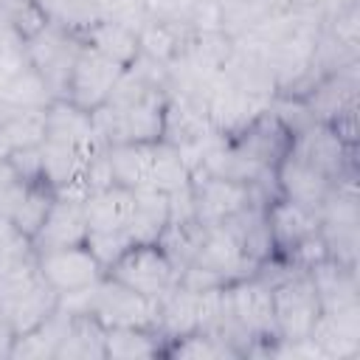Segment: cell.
<instances>
[{"mask_svg": "<svg viewBox=\"0 0 360 360\" xmlns=\"http://www.w3.org/2000/svg\"><path fill=\"white\" fill-rule=\"evenodd\" d=\"M318 315H321V301L307 273L287 276L284 284L273 290V321L281 340H307Z\"/></svg>", "mask_w": 360, "mask_h": 360, "instance_id": "cell-1", "label": "cell"}, {"mask_svg": "<svg viewBox=\"0 0 360 360\" xmlns=\"http://www.w3.org/2000/svg\"><path fill=\"white\" fill-rule=\"evenodd\" d=\"M112 276L115 281L149 295V298H160L174 281V264L169 262V256L160 250V245L155 248L149 245H132L124 256H118L112 262Z\"/></svg>", "mask_w": 360, "mask_h": 360, "instance_id": "cell-2", "label": "cell"}, {"mask_svg": "<svg viewBox=\"0 0 360 360\" xmlns=\"http://www.w3.org/2000/svg\"><path fill=\"white\" fill-rule=\"evenodd\" d=\"M39 270H42L45 281L62 295V292H73V290L93 284L98 259L90 253V248L82 250V245H73V248L45 250L39 259Z\"/></svg>", "mask_w": 360, "mask_h": 360, "instance_id": "cell-3", "label": "cell"}, {"mask_svg": "<svg viewBox=\"0 0 360 360\" xmlns=\"http://www.w3.org/2000/svg\"><path fill=\"white\" fill-rule=\"evenodd\" d=\"M118 79H121V65L93 48V51L79 53L76 68L70 73V87H73L76 101L90 107V104L107 101Z\"/></svg>", "mask_w": 360, "mask_h": 360, "instance_id": "cell-4", "label": "cell"}, {"mask_svg": "<svg viewBox=\"0 0 360 360\" xmlns=\"http://www.w3.org/2000/svg\"><path fill=\"white\" fill-rule=\"evenodd\" d=\"M135 214V191L132 188H101L87 197L84 217H87V233H110V231H127Z\"/></svg>", "mask_w": 360, "mask_h": 360, "instance_id": "cell-5", "label": "cell"}, {"mask_svg": "<svg viewBox=\"0 0 360 360\" xmlns=\"http://www.w3.org/2000/svg\"><path fill=\"white\" fill-rule=\"evenodd\" d=\"M231 315L239 321V326L253 338L262 340L267 329H276L273 321V290L264 284H242L231 295H225Z\"/></svg>", "mask_w": 360, "mask_h": 360, "instance_id": "cell-6", "label": "cell"}, {"mask_svg": "<svg viewBox=\"0 0 360 360\" xmlns=\"http://www.w3.org/2000/svg\"><path fill=\"white\" fill-rule=\"evenodd\" d=\"M278 183L287 191V200H292L309 211L321 208L329 197V177L321 174L318 169H312L309 163L292 158L290 152L278 163Z\"/></svg>", "mask_w": 360, "mask_h": 360, "instance_id": "cell-7", "label": "cell"}, {"mask_svg": "<svg viewBox=\"0 0 360 360\" xmlns=\"http://www.w3.org/2000/svg\"><path fill=\"white\" fill-rule=\"evenodd\" d=\"M37 236L45 245L42 250H59V248L82 245V239H87L84 205L79 200H56L51 205L42 228L37 231Z\"/></svg>", "mask_w": 360, "mask_h": 360, "instance_id": "cell-8", "label": "cell"}, {"mask_svg": "<svg viewBox=\"0 0 360 360\" xmlns=\"http://www.w3.org/2000/svg\"><path fill=\"white\" fill-rule=\"evenodd\" d=\"M0 141L8 152L45 141V112L39 107H0Z\"/></svg>", "mask_w": 360, "mask_h": 360, "instance_id": "cell-9", "label": "cell"}]
</instances>
